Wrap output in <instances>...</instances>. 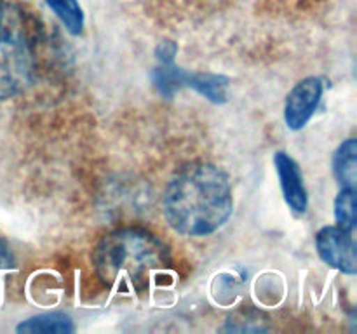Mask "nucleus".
<instances>
[{
  "label": "nucleus",
  "mask_w": 357,
  "mask_h": 334,
  "mask_svg": "<svg viewBox=\"0 0 357 334\" xmlns=\"http://www.w3.org/2000/svg\"><path fill=\"white\" fill-rule=\"evenodd\" d=\"M96 275L114 291L143 292L152 278L171 267L169 247L145 228H117L93 250Z\"/></svg>",
  "instance_id": "2"
},
{
  "label": "nucleus",
  "mask_w": 357,
  "mask_h": 334,
  "mask_svg": "<svg viewBox=\"0 0 357 334\" xmlns=\"http://www.w3.org/2000/svg\"><path fill=\"white\" fill-rule=\"evenodd\" d=\"M33 75L31 21L17 3L0 0V101L23 93Z\"/></svg>",
  "instance_id": "3"
},
{
  "label": "nucleus",
  "mask_w": 357,
  "mask_h": 334,
  "mask_svg": "<svg viewBox=\"0 0 357 334\" xmlns=\"http://www.w3.org/2000/svg\"><path fill=\"white\" fill-rule=\"evenodd\" d=\"M274 166L275 170H278L279 183H281V190L282 195H284L286 204L295 212H305L309 197H307L303 176L298 164L286 152H278L274 155Z\"/></svg>",
  "instance_id": "7"
},
{
  "label": "nucleus",
  "mask_w": 357,
  "mask_h": 334,
  "mask_svg": "<svg viewBox=\"0 0 357 334\" xmlns=\"http://www.w3.org/2000/svg\"><path fill=\"white\" fill-rule=\"evenodd\" d=\"M335 219L337 226L354 232L356 228V188H342L335 198Z\"/></svg>",
  "instance_id": "11"
},
{
  "label": "nucleus",
  "mask_w": 357,
  "mask_h": 334,
  "mask_svg": "<svg viewBox=\"0 0 357 334\" xmlns=\"http://www.w3.org/2000/svg\"><path fill=\"white\" fill-rule=\"evenodd\" d=\"M176 52H178V45L174 44L173 40H164L157 45L155 58H157V61L166 65V63H173Z\"/></svg>",
  "instance_id": "12"
},
{
  "label": "nucleus",
  "mask_w": 357,
  "mask_h": 334,
  "mask_svg": "<svg viewBox=\"0 0 357 334\" xmlns=\"http://www.w3.org/2000/svg\"><path fill=\"white\" fill-rule=\"evenodd\" d=\"M234 209L229 177L218 166L190 162L167 183L162 211L167 223L187 237H204L222 228Z\"/></svg>",
  "instance_id": "1"
},
{
  "label": "nucleus",
  "mask_w": 357,
  "mask_h": 334,
  "mask_svg": "<svg viewBox=\"0 0 357 334\" xmlns=\"http://www.w3.org/2000/svg\"><path fill=\"white\" fill-rule=\"evenodd\" d=\"M17 333H31V334H70L75 331L73 320L66 313L49 312L33 315L30 319L23 320L16 327Z\"/></svg>",
  "instance_id": "8"
},
{
  "label": "nucleus",
  "mask_w": 357,
  "mask_h": 334,
  "mask_svg": "<svg viewBox=\"0 0 357 334\" xmlns=\"http://www.w3.org/2000/svg\"><path fill=\"white\" fill-rule=\"evenodd\" d=\"M152 82L164 97H173L181 87H192L201 96L216 104L225 103L229 89L227 77L216 73L187 72L180 66H174V63H159V66L152 72Z\"/></svg>",
  "instance_id": "4"
},
{
  "label": "nucleus",
  "mask_w": 357,
  "mask_h": 334,
  "mask_svg": "<svg viewBox=\"0 0 357 334\" xmlns=\"http://www.w3.org/2000/svg\"><path fill=\"white\" fill-rule=\"evenodd\" d=\"M324 86L319 77H307L289 90L284 104V122L289 129L298 131L305 127L319 106Z\"/></svg>",
  "instance_id": "6"
},
{
  "label": "nucleus",
  "mask_w": 357,
  "mask_h": 334,
  "mask_svg": "<svg viewBox=\"0 0 357 334\" xmlns=\"http://www.w3.org/2000/svg\"><path fill=\"white\" fill-rule=\"evenodd\" d=\"M316 247L321 260L342 273L354 275L357 271L356 242L352 232L340 226H324L316 235Z\"/></svg>",
  "instance_id": "5"
},
{
  "label": "nucleus",
  "mask_w": 357,
  "mask_h": 334,
  "mask_svg": "<svg viewBox=\"0 0 357 334\" xmlns=\"http://www.w3.org/2000/svg\"><path fill=\"white\" fill-rule=\"evenodd\" d=\"M49 9L56 14L63 26L72 35L82 33L84 30V10L79 0H44Z\"/></svg>",
  "instance_id": "10"
},
{
  "label": "nucleus",
  "mask_w": 357,
  "mask_h": 334,
  "mask_svg": "<svg viewBox=\"0 0 357 334\" xmlns=\"http://www.w3.org/2000/svg\"><path fill=\"white\" fill-rule=\"evenodd\" d=\"M14 267V256L10 253L9 246L0 239V271L10 270Z\"/></svg>",
  "instance_id": "13"
},
{
  "label": "nucleus",
  "mask_w": 357,
  "mask_h": 334,
  "mask_svg": "<svg viewBox=\"0 0 357 334\" xmlns=\"http://www.w3.org/2000/svg\"><path fill=\"white\" fill-rule=\"evenodd\" d=\"M333 173L342 188H356L357 181V141L349 138L333 155Z\"/></svg>",
  "instance_id": "9"
}]
</instances>
